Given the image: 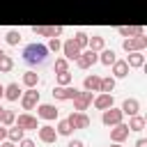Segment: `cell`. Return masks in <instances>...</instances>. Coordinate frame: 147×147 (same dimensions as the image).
Masks as SVG:
<instances>
[{"instance_id": "obj_44", "label": "cell", "mask_w": 147, "mask_h": 147, "mask_svg": "<svg viewBox=\"0 0 147 147\" xmlns=\"http://www.w3.org/2000/svg\"><path fill=\"white\" fill-rule=\"evenodd\" d=\"M2 110H5V108H2V106H0V117H2Z\"/></svg>"}, {"instance_id": "obj_7", "label": "cell", "mask_w": 147, "mask_h": 147, "mask_svg": "<svg viewBox=\"0 0 147 147\" xmlns=\"http://www.w3.org/2000/svg\"><path fill=\"white\" fill-rule=\"evenodd\" d=\"M94 62H99V55H96V51H80V55L76 57V64L80 67V69H90Z\"/></svg>"}, {"instance_id": "obj_3", "label": "cell", "mask_w": 147, "mask_h": 147, "mask_svg": "<svg viewBox=\"0 0 147 147\" xmlns=\"http://www.w3.org/2000/svg\"><path fill=\"white\" fill-rule=\"evenodd\" d=\"M37 103H39V92L34 87H28L25 92H21V106H23V110H32V108H37Z\"/></svg>"}, {"instance_id": "obj_41", "label": "cell", "mask_w": 147, "mask_h": 147, "mask_svg": "<svg viewBox=\"0 0 147 147\" xmlns=\"http://www.w3.org/2000/svg\"><path fill=\"white\" fill-rule=\"evenodd\" d=\"M2 94H5V85L0 83V99H2Z\"/></svg>"}, {"instance_id": "obj_43", "label": "cell", "mask_w": 147, "mask_h": 147, "mask_svg": "<svg viewBox=\"0 0 147 147\" xmlns=\"http://www.w3.org/2000/svg\"><path fill=\"white\" fill-rule=\"evenodd\" d=\"M2 55H5V51H2V48H0V57H2Z\"/></svg>"}, {"instance_id": "obj_19", "label": "cell", "mask_w": 147, "mask_h": 147, "mask_svg": "<svg viewBox=\"0 0 147 147\" xmlns=\"http://www.w3.org/2000/svg\"><path fill=\"white\" fill-rule=\"evenodd\" d=\"M117 32L122 37H136V34H142L145 30H142V25H119Z\"/></svg>"}, {"instance_id": "obj_42", "label": "cell", "mask_w": 147, "mask_h": 147, "mask_svg": "<svg viewBox=\"0 0 147 147\" xmlns=\"http://www.w3.org/2000/svg\"><path fill=\"white\" fill-rule=\"evenodd\" d=\"M110 147H122V145H119V142H113V145H110Z\"/></svg>"}, {"instance_id": "obj_30", "label": "cell", "mask_w": 147, "mask_h": 147, "mask_svg": "<svg viewBox=\"0 0 147 147\" xmlns=\"http://www.w3.org/2000/svg\"><path fill=\"white\" fill-rule=\"evenodd\" d=\"M55 131H57V136H71V126H69V122L67 119H60L57 122V126H55Z\"/></svg>"}, {"instance_id": "obj_14", "label": "cell", "mask_w": 147, "mask_h": 147, "mask_svg": "<svg viewBox=\"0 0 147 147\" xmlns=\"http://www.w3.org/2000/svg\"><path fill=\"white\" fill-rule=\"evenodd\" d=\"M129 138V126L124 124V122H119V124H115L113 129H110V140L113 142H122V140H126Z\"/></svg>"}, {"instance_id": "obj_12", "label": "cell", "mask_w": 147, "mask_h": 147, "mask_svg": "<svg viewBox=\"0 0 147 147\" xmlns=\"http://www.w3.org/2000/svg\"><path fill=\"white\" fill-rule=\"evenodd\" d=\"M16 124H18L23 131H37V129H39V122H37V117H32L30 113H23V115H18Z\"/></svg>"}, {"instance_id": "obj_21", "label": "cell", "mask_w": 147, "mask_h": 147, "mask_svg": "<svg viewBox=\"0 0 147 147\" xmlns=\"http://www.w3.org/2000/svg\"><path fill=\"white\" fill-rule=\"evenodd\" d=\"M83 87L87 90V92H99V87H101V78L99 76H87L85 80H83Z\"/></svg>"}, {"instance_id": "obj_8", "label": "cell", "mask_w": 147, "mask_h": 147, "mask_svg": "<svg viewBox=\"0 0 147 147\" xmlns=\"http://www.w3.org/2000/svg\"><path fill=\"white\" fill-rule=\"evenodd\" d=\"M76 87H71V85H55L53 87V96L57 99V101H69V99H74L76 96Z\"/></svg>"}, {"instance_id": "obj_36", "label": "cell", "mask_w": 147, "mask_h": 147, "mask_svg": "<svg viewBox=\"0 0 147 147\" xmlns=\"http://www.w3.org/2000/svg\"><path fill=\"white\" fill-rule=\"evenodd\" d=\"M18 147H34V140H30V138H23V140H18Z\"/></svg>"}, {"instance_id": "obj_17", "label": "cell", "mask_w": 147, "mask_h": 147, "mask_svg": "<svg viewBox=\"0 0 147 147\" xmlns=\"http://www.w3.org/2000/svg\"><path fill=\"white\" fill-rule=\"evenodd\" d=\"M110 67H113V76H115V78H126V76H129V64H126V60H115Z\"/></svg>"}, {"instance_id": "obj_35", "label": "cell", "mask_w": 147, "mask_h": 147, "mask_svg": "<svg viewBox=\"0 0 147 147\" xmlns=\"http://www.w3.org/2000/svg\"><path fill=\"white\" fill-rule=\"evenodd\" d=\"M60 48H62V44H60V39H57V37H53V39L48 41V51H53V53H57Z\"/></svg>"}, {"instance_id": "obj_1", "label": "cell", "mask_w": 147, "mask_h": 147, "mask_svg": "<svg viewBox=\"0 0 147 147\" xmlns=\"http://www.w3.org/2000/svg\"><path fill=\"white\" fill-rule=\"evenodd\" d=\"M46 55H48V46L44 44H28L23 48V62L25 64H44L46 62Z\"/></svg>"}, {"instance_id": "obj_13", "label": "cell", "mask_w": 147, "mask_h": 147, "mask_svg": "<svg viewBox=\"0 0 147 147\" xmlns=\"http://www.w3.org/2000/svg\"><path fill=\"white\" fill-rule=\"evenodd\" d=\"M37 131H39V140L46 142V145H53V142L57 140V131H55V126H51V124H44V126H39Z\"/></svg>"}, {"instance_id": "obj_24", "label": "cell", "mask_w": 147, "mask_h": 147, "mask_svg": "<svg viewBox=\"0 0 147 147\" xmlns=\"http://www.w3.org/2000/svg\"><path fill=\"white\" fill-rule=\"evenodd\" d=\"M126 126H129V131H142V129H145V117H140V115H131Z\"/></svg>"}, {"instance_id": "obj_34", "label": "cell", "mask_w": 147, "mask_h": 147, "mask_svg": "<svg viewBox=\"0 0 147 147\" xmlns=\"http://www.w3.org/2000/svg\"><path fill=\"white\" fill-rule=\"evenodd\" d=\"M53 69H55V74H60V71H67V69H69V60H67V57H57Z\"/></svg>"}, {"instance_id": "obj_10", "label": "cell", "mask_w": 147, "mask_h": 147, "mask_svg": "<svg viewBox=\"0 0 147 147\" xmlns=\"http://www.w3.org/2000/svg\"><path fill=\"white\" fill-rule=\"evenodd\" d=\"M92 99H94V96H92V92H87V90H85V92H76V96L71 99V101H74V110H87V106L92 103Z\"/></svg>"}, {"instance_id": "obj_29", "label": "cell", "mask_w": 147, "mask_h": 147, "mask_svg": "<svg viewBox=\"0 0 147 147\" xmlns=\"http://www.w3.org/2000/svg\"><path fill=\"white\" fill-rule=\"evenodd\" d=\"M113 90H115V78H113V76L101 78V87H99V92H113Z\"/></svg>"}, {"instance_id": "obj_6", "label": "cell", "mask_w": 147, "mask_h": 147, "mask_svg": "<svg viewBox=\"0 0 147 147\" xmlns=\"http://www.w3.org/2000/svg\"><path fill=\"white\" fill-rule=\"evenodd\" d=\"M62 30H64L62 25H34V28H32V32H34L37 37H51V39H53V37H60Z\"/></svg>"}, {"instance_id": "obj_25", "label": "cell", "mask_w": 147, "mask_h": 147, "mask_svg": "<svg viewBox=\"0 0 147 147\" xmlns=\"http://www.w3.org/2000/svg\"><path fill=\"white\" fill-rule=\"evenodd\" d=\"M21 80H23L25 87H37V85H39V74H34V71H25Z\"/></svg>"}, {"instance_id": "obj_16", "label": "cell", "mask_w": 147, "mask_h": 147, "mask_svg": "<svg viewBox=\"0 0 147 147\" xmlns=\"http://www.w3.org/2000/svg\"><path fill=\"white\" fill-rule=\"evenodd\" d=\"M119 110H122L124 115H129V117H131V115H138V110H140V101L133 99V96H131V99H124V103H122Z\"/></svg>"}, {"instance_id": "obj_37", "label": "cell", "mask_w": 147, "mask_h": 147, "mask_svg": "<svg viewBox=\"0 0 147 147\" xmlns=\"http://www.w3.org/2000/svg\"><path fill=\"white\" fill-rule=\"evenodd\" d=\"M67 147H83V140L74 138V140H69V145H67Z\"/></svg>"}, {"instance_id": "obj_31", "label": "cell", "mask_w": 147, "mask_h": 147, "mask_svg": "<svg viewBox=\"0 0 147 147\" xmlns=\"http://www.w3.org/2000/svg\"><path fill=\"white\" fill-rule=\"evenodd\" d=\"M16 122V115L11 113V110H2V117H0V124L2 126H11Z\"/></svg>"}, {"instance_id": "obj_32", "label": "cell", "mask_w": 147, "mask_h": 147, "mask_svg": "<svg viewBox=\"0 0 147 147\" xmlns=\"http://www.w3.org/2000/svg\"><path fill=\"white\" fill-rule=\"evenodd\" d=\"M5 39H7V44H9V46H16V44L21 41V32H18V30H9Z\"/></svg>"}, {"instance_id": "obj_27", "label": "cell", "mask_w": 147, "mask_h": 147, "mask_svg": "<svg viewBox=\"0 0 147 147\" xmlns=\"http://www.w3.org/2000/svg\"><path fill=\"white\" fill-rule=\"evenodd\" d=\"M71 80H74V76H71V71H69V69H67V71L55 74V83H57V85H71Z\"/></svg>"}, {"instance_id": "obj_18", "label": "cell", "mask_w": 147, "mask_h": 147, "mask_svg": "<svg viewBox=\"0 0 147 147\" xmlns=\"http://www.w3.org/2000/svg\"><path fill=\"white\" fill-rule=\"evenodd\" d=\"M126 64H129V67H133V69H140V67L145 64V55H142V51H133V53H129Z\"/></svg>"}, {"instance_id": "obj_4", "label": "cell", "mask_w": 147, "mask_h": 147, "mask_svg": "<svg viewBox=\"0 0 147 147\" xmlns=\"http://www.w3.org/2000/svg\"><path fill=\"white\" fill-rule=\"evenodd\" d=\"M122 117H124V113H122L119 108L110 106V108H106V110H103V115H101V122H103L106 126H115V124H119V122H122Z\"/></svg>"}, {"instance_id": "obj_38", "label": "cell", "mask_w": 147, "mask_h": 147, "mask_svg": "<svg viewBox=\"0 0 147 147\" xmlns=\"http://www.w3.org/2000/svg\"><path fill=\"white\" fill-rule=\"evenodd\" d=\"M0 147H16V142H11V140H0Z\"/></svg>"}, {"instance_id": "obj_39", "label": "cell", "mask_w": 147, "mask_h": 147, "mask_svg": "<svg viewBox=\"0 0 147 147\" xmlns=\"http://www.w3.org/2000/svg\"><path fill=\"white\" fill-rule=\"evenodd\" d=\"M136 147H147V140H145V138H138V140H136Z\"/></svg>"}, {"instance_id": "obj_2", "label": "cell", "mask_w": 147, "mask_h": 147, "mask_svg": "<svg viewBox=\"0 0 147 147\" xmlns=\"http://www.w3.org/2000/svg\"><path fill=\"white\" fill-rule=\"evenodd\" d=\"M122 46H124V51H126V53L142 51V48L147 46V37H145V32H142V34H136V37H126Z\"/></svg>"}, {"instance_id": "obj_9", "label": "cell", "mask_w": 147, "mask_h": 147, "mask_svg": "<svg viewBox=\"0 0 147 147\" xmlns=\"http://www.w3.org/2000/svg\"><path fill=\"white\" fill-rule=\"evenodd\" d=\"M60 51L64 53V57H67L69 62H74V60H76V57L80 55V51H83V48H80V46H78V44H76L74 39H67V41L62 44V48H60Z\"/></svg>"}, {"instance_id": "obj_22", "label": "cell", "mask_w": 147, "mask_h": 147, "mask_svg": "<svg viewBox=\"0 0 147 147\" xmlns=\"http://www.w3.org/2000/svg\"><path fill=\"white\" fill-rule=\"evenodd\" d=\"M115 60H117V55H115V51H113V48H101V55H99V62H101V64L110 67Z\"/></svg>"}, {"instance_id": "obj_28", "label": "cell", "mask_w": 147, "mask_h": 147, "mask_svg": "<svg viewBox=\"0 0 147 147\" xmlns=\"http://www.w3.org/2000/svg\"><path fill=\"white\" fill-rule=\"evenodd\" d=\"M11 69H14V60L5 53V55L0 57V74H7V71H11Z\"/></svg>"}, {"instance_id": "obj_5", "label": "cell", "mask_w": 147, "mask_h": 147, "mask_svg": "<svg viewBox=\"0 0 147 147\" xmlns=\"http://www.w3.org/2000/svg\"><path fill=\"white\" fill-rule=\"evenodd\" d=\"M67 122H69L71 129H87V126H90V117H87L83 110H74V113L67 117Z\"/></svg>"}, {"instance_id": "obj_20", "label": "cell", "mask_w": 147, "mask_h": 147, "mask_svg": "<svg viewBox=\"0 0 147 147\" xmlns=\"http://www.w3.org/2000/svg\"><path fill=\"white\" fill-rule=\"evenodd\" d=\"M5 99H9V101H18V96H21V87H18V83H9V85H5V94H2Z\"/></svg>"}, {"instance_id": "obj_26", "label": "cell", "mask_w": 147, "mask_h": 147, "mask_svg": "<svg viewBox=\"0 0 147 147\" xmlns=\"http://www.w3.org/2000/svg\"><path fill=\"white\" fill-rule=\"evenodd\" d=\"M7 138L11 140V142H18V140H23L25 138V131L16 124V126H11V129H7Z\"/></svg>"}, {"instance_id": "obj_23", "label": "cell", "mask_w": 147, "mask_h": 147, "mask_svg": "<svg viewBox=\"0 0 147 147\" xmlns=\"http://www.w3.org/2000/svg\"><path fill=\"white\" fill-rule=\"evenodd\" d=\"M103 46H106V39H103L101 34H92V37L87 39V48H90V51H101Z\"/></svg>"}, {"instance_id": "obj_11", "label": "cell", "mask_w": 147, "mask_h": 147, "mask_svg": "<svg viewBox=\"0 0 147 147\" xmlns=\"http://www.w3.org/2000/svg\"><path fill=\"white\" fill-rule=\"evenodd\" d=\"M37 115L41 119H57L60 110L53 106V103H37Z\"/></svg>"}, {"instance_id": "obj_15", "label": "cell", "mask_w": 147, "mask_h": 147, "mask_svg": "<svg viewBox=\"0 0 147 147\" xmlns=\"http://www.w3.org/2000/svg\"><path fill=\"white\" fill-rule=\"evenodd\" d=\"M92 103H94L96 110H106V108L113 106V94H110V92H101V94H96V96L92 99Z\"/></svg>"}, {"instance_id": "obj_33", "label": "cell", "mask_w": 147, "mask_h": 147, "mask_svg": "<svg viewBox=\"0 0 147 147\" xmlns=\"http://www.w3.org/2000/svg\"><path fill=\"white\" fill-rule=\"evenodd\" d=\"M71 39H74V41H76V44H78L80 48H87V39H90V37H87L85 32H76V34H74Z\"/></svg>"}, {"instance_id": "obj_40", "label": "cell", "mask_w": 147, "mask_h": 147, "mask_svg": "<svg viewBox=\"0 0 147 147\" xmlns=\"http://www.w3.org/2000/svg\"><path fill=\"white\" fill-rule=\"evenodd\" d=\"M5 138H7V126L0 124V140H5Z\"/></svg>"}]
</instances>
